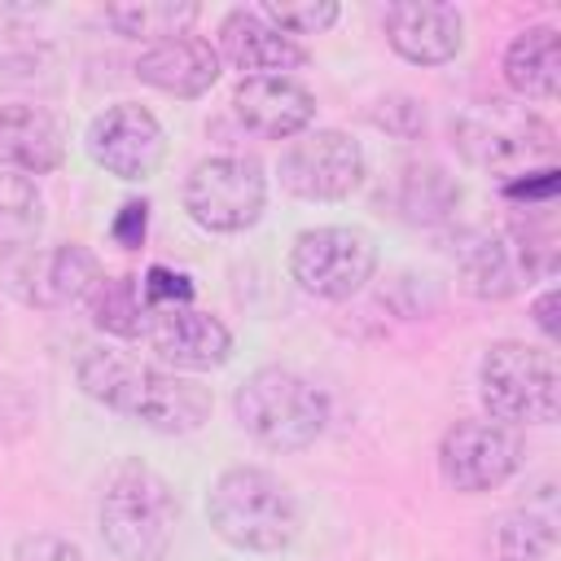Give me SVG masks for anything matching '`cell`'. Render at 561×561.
<instances>
[{"instance_id":"1","label":"cell","mask_w":561,"mask_h":561,"mask_svg":"<svg viewBox=\"0 0 561 561\" xmlns=\"http://www.w3.org/2000/svg\"><path fill=\"white\" fill-rule=\"evenodd\" d=\"M75 377L88 399L105 403L118 416H131L136 425L153 434H193L210 416V390L193 377L158 364H140L123 351L92 346L79 355Z\"/></svg>"},{"instance_id":"2","label":"cell","mask_w":561,"mask_h":561,"mask_svg":"<svg viewBox=\"0 0 561 561\" xmlns=\"http://www.w3.org/2000/svg\"><path fill=\"white\" fill-rule=\"evenodd\" d=\"M206 517L215 535L241 552H280L302 530L294 486L263 465L224 469L206 495Z\"/></svg>"},{"instance_id":"3","label":"cell","mask_w":561,"mask_h":561,"mask_svg":"<svg viewBox=\"0 0 561 561\" xmlns=\"http://www.w3.org/2000/svg\"><path fill=\"white\" fill-rule=\"evenodd\" d=\"M101 539L123 561H167L180 526V500L171 482L145 460H118L105 473L96 504Z\"/></svg>"},{"instance_id":"4","label":"cell","mask_w":561,"mask_h":561,"mask_svg":"<svg viewBox=\"0 0 561 561\" xmlns=\"http://www.w3.org/2000/svg\"><path fill=\"white\" fill-rule=\"evenodd\" d=\"M451 136H456V149L469 167L500 175L504 184L526 175V171L552 167V153H557L552 127L535 110L500 101V96L473 101L469 110H460L451 118Z\"/></svg>"},{"instance_id":"5","label":"cell","mask_w":561,"mask_h":561,"mask_svg":"<svg viewBox=\"0 0 561 561\" xmlns=\"http://www.w3.org/2000/svg\"><path fill=\"white\" fill-rule=\"evenodd\" d=\"M232 412L241 430L267 451H302L329 425V399L289 368L250 373L232 394Z\"/></svg>"},{"instance_id":"6","label":"cell","mask_w":561,"mask_h":561,"mask_svg":"<svg viewBox=\"0 0 561 561\" xmlns=\"http://www.w3.org/2000/svg\"><path fill=\"white\" fill-rule=\"evenodd\" d=\"M478 399L500 425H552L561 412V373L552 351L491 342L478 364Z\"/></svg>"},{"instance_id":"7","label":"cell","mask_w":561,"mask_h":561,"mask_svg":"<svg viewBox=\"0 0 561 561\" xmlns=\"http://www.w3.org/2000/svg\"><path fill=\"white\" fill-rule=\"evenodd\" d=\"M267 206V175L245 153L202 158L184 180V210L206 232H245Z\"/></svg>"},{"instance_id":"8","label":"cell","mask_w":561,"mask_h":561,"mask_svg":"<svg viewBox=\"0 0 561 561\" xmlns=\"http://www.w3.org/2000/svg\"><path fill=\"white\" fill-rule=\"evenodd\" d=\"M377 272V241L351 224L302 228L289 245V276L329 302L359 294Z\"/></svg>"},{"instance_id":"9","label":"cell","mask_w":561,"mask_h":561,"mask_svg":"<svg viewBox=\"0 0 561 561\" xmlns=\"http://www.w3.org/2000/svg\"><path fill=\"white\" fill-rule=\"evenodd\" d=\"M517 469H522V438L491 416H465L447 425L438 438V473L460 495L495 491Z\"/></svg>"},{"instance_id":"10","label":"cell","mask_w":561,"mask_h":561,"mask_svg":"<svg viewBox=\"0 0 561 561\" xmlns=\"http://www.w3.org/2000/svg\"><path fill=\"white\" fill-rule=\"evenodd\" d=\"M280 188L302 202H342L364 184V149L337 127L302 131L280 153Z\"/></svg>"},{"instance_id":"11","label":"cell","mask_w":561,"mask_h":561,"mask_svg":"<svg viewBox=\"0 0 561 561\" xmlns=\"http://www.w3.org/2000/svg\"><path fill=\"white\" fill-rule=\"evenodd\" d=\"M88 158L118 180H149L167 158V131L140 101L105 105L88 123Z\"/></svg>"},{"instance_id":"12","label":"cell","mask_w":561,"mask_h":561,"mask_svg":"<svg viewBox=\"0 0 561 561\" xmlns=\"http://www.w3.org/2000/svg\"><path fill=\"white\" fill-rule=\"evenodd\" d=\"M101 280H105L101 259L79 241H61L53 250H26L13 263V289L31 307H88Z\"/></svg>"},{"instance_id":"13","label":"cell","mask_w":561,"mask_h":561,"mask_svg":"<svg viewBox=\"0 0 561 561\" xmlns=\"http://www.w3.org/2000/svg\"><path fill=\"white\" fill-rule=\"evenodd\" d=\"M145 342L175 373H210V368L228 364V355H232L228 324L219 316H210V311H197V307L149 311Z\"/></svg>"},{"instance_id":"14","label":"cell","mask_w":561,"mask_h":561,"mask_svg":"<svg viewBox=\"0 0 561 561\" xmlns=\"http://www.w3.org/2000/svg\"><path fill=\"white\" fill-rule=\"evenodd\" d=\"M386 39L412 66H443L465 44V18L443 0H399L386 4Z\"/></svg>"},{"instance_id":"15","label":"cell","mask_w":561,"mask_h":561,"mask_svg":"<svg viewBox=\"0 0 561 561\" xmlns=\"http://www.w3.org/2000/svg\"><path fill=\"white\" fill-rule=\"evenodd\" d=\"M219 61L241 70V79H263V75H289L307 66V48L276 31L259 9H232L219 22Z\"/></svg>"},{"instance_id":"16","label":"cell","mask_w":561,"mask_h":561,"mask_svg":"<svg viewBox=\"0 0 561 561\" xmlns=\"http://www.w3.org/2000/svg\"><path fill=\"white\" fill-rule=\"evenodd\" d=\"M232 114L263 140H294L316 118V96L294 75L241 79L232 88Z\"/></svg>"},{"instance_id":"17","label":"cell","mask_w":561,"mask_h":561,"mask_svg":"<svg viewBox=\"0 0 561 561\" xmlns=\"http://www.w3.org/2000/svg\"><path fill=\"white\" fill-rule=\"evenodd\" d=\"M66 158V131L44 105H0V167L18 175H48Z\"/></svg>"},{"instance_id":"18","label":"cell","mask_w":561,"mask_h":561,"mask_svg":"<svg viewBox=\"0 0 561 561\" xmlns=\"http://www.w3.org/2000/svg\"><path fill=\"white\" fill-rule=\"evenodd\" d=\"M136 79L167 96H202L219 79V53L202 35L162 39L136 57Z\"/></svg>"},{"instance_id":"19","label":"cell","mask_w":561,"mask_h":561,"mask_svg":"<svg viewBox=\"0 0 561 561\" xmlns=\"http://www.w3.org/2000/svg\"><path fill=\"white\" fill-rule=\"evenodd\" d=\"M456 267H460V280L473 298H508L526 276L530 267L522 263L517 245L508 232H465L460 245H456Z\"/></svg>"},{"instance_id":"20","label":"cell","mask_w":561,"mask_h":561,"mask_svg":"<svg viewBox=\"0 0 561 561\" xmlns=\"http://www.w3.org/2000/svg\"><path fill=\"white\" fill-rule=\"evenodd\" d=\"M504 83L522 101H552L561 92V31L548 22L517 31L504 48Z\"/></svg>"},{"instance_id":"21","label":"cell","mask_w":561,"mask_h":561,"mask_svg":"<svg viewBox=\"0 0 561 561\" xmlns=\"http://www.w3.org/2000/svg\"><path fill=\"white\" fill-rule=\"evenodd\" d=\"M460 206V184L438 162H408L394 180V210L408 224H443Z\"/></svg>"},{"instance_id":"22","label":"cell","mask_w":561,"mask_h":561,"mask_svg":"<svg viewBox=\"0 0 561 561\" xmlns=\"http://www.w3.org/2000/svg\"><path fill=\"white\" fill-rule=\"evenodd\" d=\"M197 4L193 0H131V4H110L105 22L127 35V39H145V44H162V39H180L188 35V26L197 22Z\"/></svg>"},{"instance_id":"23","label":"cell","mask_w":561,"mask_h":561,"mask_svg":"<svg viewBox=\"0 0 561 561\" xmlns=\"http://www.w3.org/2000/svg\"><path fill=\"white\" fill-rule=\"evenodd\" d=\"M44 232V197L31 175L0 167V254L35 250Z\"/></svg>"},{"instance_id":"24","label":"cell","mask_w":561,"mask_h":561,"mask_svg":"<svg viewBox=\"0 0 561 561\" xmlns=\"http://www.w3.org/2000/svg\"><path fill=\"white\" fill-rule=\"evenodd\" d=\"M88 311H92V324H96L101 333H114V337H145L149 307H145V294H140V276H131V272L105 276V280L96 285V294L88 298Z\"/></svg>"},{"instance_id":"25","label":"cell","mask_w":561,"mask_h":561,"mask_svg":"<svg viewBox=\"0 0 561 561\" xmlns=\"http://www.w3.org/2000/svg\"><path fill=\"white\" fill-rule=\"evenodd\" d=\"M552 548H557L552 517H539L530 508L504 513L486 535V557L491 561H548Z\"/></svg>"},{"instance_id":"26","label":"cell","mask_w":561,"mask_h":561,"mask_svg":"<svg viewBox=\"0 0 561 561\" xmlns=\"http://www.w3.org/2000/svg\"><path fill=\"white\" fill-rule=\"evenodd\" d=\"M259 13H263L276 31H285L289 39H298V35H320V31H329L342 9H337L333 0H267V4H259Z\"/></svg>"},{"instance_id":"27","label":"cell","mask_w":561,"mask_h":561,"mask_svg":"<svg viewBox=\"0 0 561 561\" xmlns=\"http://www.w3.org/2000/svg\"><path fill=\"white\" fill-rule=\"evenodd\" d=\"M53 66V48L22 31H0V83H35Z\"/></svg>"},{"instance_id":"28","label":"cell","mask_w":561,"mask_h":561,"mask_svg":"<svg viewBox=\"0 0 561 561\" xmlns=\"http://www.w3.org/2000/svg\"><path fill=\"white\" fill-rule=\"evenodd\" d=\"M140 294L149 311H167V307H193V280L188 272H175L167 263H153L140 276Z\"/></svg>"},{"instance_id":"29","label":"cell","mask_w":561,"mask_h":561,"mask_svg":"<svg viewBox=\"0 0 561 561\" xmlns=\"http://www.w3.org/2000/svg\"><path fill=\"white\" fill-rule=\"evenodd\" d=\"M31 425H35V399L13 377H0V443L22 438Z\"/></svg>"},{"instance_id":"30","label":"cell","mask_w":561,"mask_h":561,"mask_svg":"<svg viewBox=\"0 0 561 561\" xmlns=\"http://www.w3.org/2000/svg\"><path fill=\"white\" fill-rule=\"evenodd\" d=\"M373 123L386 127V131L399 136V140H412V136L425 127V110H421L412 96H390V101H377Z\"/></svg>"},{"instance_id":"31","label":"cell","mask_w":561,"mask_h":561,"mask_svg":"<svg viewBox=\"0 0 561 561\" xmlns=\"http://www.w3.org/2000/svg\"><path fill=\"white\" fill-rule=\"evenodd\" d=\"M13 561H88V557L79 543L48 535V530H35V535H22L13 543Z\"/></svg>"},{"instance_id":"32","label":"cell","mask_w":561,"mask_h":561,"mask_svg":"<svg viewBox=\"0 0 561 561\" xmlns=\"http://www.w3.org/2000/svg\"><path fill=\"white\" fill-rule=\"evenodd\" d=\"M145 232H149V202L145 197H127L110 224V237L123 245V250H140L145 245Z\"/></svg>"},{"instance_id":"33","label":"cell","mask_w":561,"mask_h":561,"mask_svg":"<svg viewBox=\"0 0 561 561\" xmlns=\"http://www.w3.org/2000/svg\"><path fill=\"white\" fill-rule=\"evenodd\" d=\"M504 197L508 202H526V206H548L557 197V167H539V171H526L517 180L504 184Z\"/></svg>"},{"instance_id":"34","label":"cell","mask_w":561,"mask_h":561,"mask_svg":"<svg viewBox=\"0 0 561 561\" xmlns=\"http://www.w3.org/2000/svg\"><path fill=\"white\" fill-rule=\"evenodd\" d=\"M557 307H561V289H557V285H548V289L530 302V316H535V324H539V333H543L548 342H557Z\"/></svg>"}]
</instances>
